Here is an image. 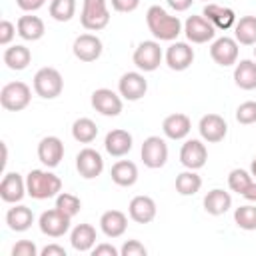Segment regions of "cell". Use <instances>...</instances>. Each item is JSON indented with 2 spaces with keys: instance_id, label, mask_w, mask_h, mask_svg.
<instances>
[{
  "instance_id": "cell-8",
  "label": "cell",
  "mask_w": 256,
  "mask_h": 256,
  "mask_svg": "<svg viewBox=\"0 0 256 256\" xmlns=\"http://www.w3.org/2000/svg\"><path fill=\"white\" fill-rule=\"evenodd\" d=\"M70 222L72 218L66 216L62 210L58 208H52V210H46L40 214L38 218V226H40V232L44 236H50V238H62L68 230H70Z\"/></svg>"
},
{
  "instance_id": "cell-4",
  "label": "cell",
  "mask_w": 256,
  "mask_h": 256,
  "mask_svg": "<svg viewBox=\"0 0 256 256\" xmlns=\"http://www.w3.org/2000/svg\"><path fill=\"white\" fill-rule=\"evenodd\" d=\"M80 22L90 32H100L110 24V10L106 0H84Z\"/></svg>"
},
{
  "instance_id": "cell-40",
  "label": "cell",
  "mask_w": 256,
  "mask_h": 256,
  "mask_svg": "<svg viewBox=\"0 0 256 256\" xmlns=\"http://www.w3.org/2000/svg\"><path fill=\"white\" fill-rule=\"evenodd\" d=\"M146 254H148L146 246L142 242H138V240H128L120 248V256H146Z\"/></svg>"
},
{
  "instance_id": "cell-24",
  "label": "cell",
  "mask_w": 256,
  "mask_h": 256,
  "mask_svg": "<svg viewBox=\"0 0 256 256\" xmlns=\"http://www.w3.org/2000/svg\"><path fill=\"white\" fill-rule=\"evenodd\" d=\"M100 228H102L104 236L120 238V236H124V232L128 228V216L120 210H108L100 216Z\"/></svg>"
},
{
  "instance_id": "cell-28",
  "label": "cell",
  "mask_w": 256,
  "mask_h": 256,
  "mask_svg": "<svg viewBox=\"0 0 256 256\" xmlns=\"http://www.w3.org/2000/svg\"><path fill=\"white\" fill-rule=\"evenodd\" d=\"M230 208H232V196L222 188H214L204 196V210L212 216H222Z\"/></svg>"
},
{
  "instance_id": "cell-9",
  "label": "cell",
  "mask_w": 256,
  "mask_h": 256,
  "mask_svg": "<svg viewBox=\"0 0 256 256\" xmlns=\"http://www.w3.org/2000/svg\"><path fill=\"white\" fill-rule=\"evenodd\" d=\"M118 92L128 102H138L148 92V80L140 72H126L118 80Z\"/></svg>"
},
{
  "instance_id": "cell-35",
  "label": "cell",
  "mask_w": 256,
  "mask_h": 256,
  "mask_svg": "<svg viewBox=\"0 0 256 256\" xmlns=\"http://www.w3.org/2000/svg\"><path fill=\"white\" fill-rule=\"evenodd\" d=\"M76 14V0H52L50 16L56 22H70Z\"/></svg>"
},
{
  "instance_id": "cell-1",
  "label": "cell",
  "mask_w": 256,
  "mask_h": 256,
  "mask_svg": "<svg viewBox=\"0 0 256 256\" xmlns=\"http://www.w3.org/2000/svg\"><path fill=\"white\" fill-rule=\"evenodd\" d=\"M146 24L150 34L160 42H174L182 32L184 24L178 16L168 14L162 6H150L146 12Z\"/></svg>"
},
{
  "instance_id": "cell-41",
  "label": "cell",
  "mask_w": 256,
  "mask_h": 256,
  "mask_svg": "<svg viewBox=\"0 0 256 256\" xmlns=\"http://www.w3.org/2000/svg\"><path fill=\"white\" fill-rule=\"evenodd\" d=\"M16 34H18V28L10 20H2L0 22V46H8L14 40Z\"/></svg>"
},
{
  "instance_id": "cell-47",
  "label": "cell",
  "mask_w": 256,
  "mask_h": 256,
  "mask_svg": "<svg viewBox=\"0 0 256 256\" xmlns=\"http://www.w3.org/2000/svg\"><path fill=\"white\" fill-rule=\"evenodd\" d=\"M40 254L42 256H66V250L62 246H58V244H48L46 248H42Z\"/></svg>"
},
{
  "instance_id": "cell-14",
  "label": "cell",
  "mask_w": 256,
  "mask_h": 256,
  "mask_svg": "<svg viewBox=\"0 0 256 256\" xmlns=\"http://www.w3.org/2000/svg\"><path fill=\"white\" fill-rule=\"evenodd\" d=\"M206 160H208V148L202 140H186L182 144V150H180V162L184 168L188 170H200L206 166Z\"/></svg>"
},
{
  "instance_id": "cell-45",
  "label": "cell",
  "mask_w": 256,
  "mask_h": 256,
  "mask_svg": "<svg viewBox=\"0 0 256 256\" xmlns=\"http://www.w3.org/2000/svg\"><path fill=\"white\" fill-rule=\"evenodd\" d=\"M16 4L24 12H36L46 4V0H16Z\"/></svg>"
},
{
  "instance_id": "cell-12",
  "label": "cell",
  "mask_w": 256,
  "mask_h": 256,
  "mask_svg": "<svg viewBox=\"0 0 256 256\" xmlns=\"http://www.w3.org/2000/svg\"><path fill=\"white\" fill-rule=\"evenodd\" d=\"M76 170L82 178L94 180L104 172V158L94 148H84L76 156Z\"/></svg>"
},
{
  "instance_id": "cell-15",
  "label": "cell",
  "mask_w": 256,
  "mask_h": 256,
  "mask_svg": "<svg viewBox=\"0 0 256 256\" xmlns=\"http://www.w3.org/2000/svg\"><path fill=\"white\" fill-rule=\"evenodd\" d=\"M166 64L174 72H184L194 62V48L188 42H172L166 50Z\"/></svg>"
},
{
  "instance_id": "cell-30",
  "label": "cell",
  "mask_w": 256,
  "mask_h": 256,
  "mask_svg": "<svg viewBox=\"0 0 256 256\" xmlns=\"http://www.w3.org/2000/svg\"><path fill=\"white\" fill-rule=\"evenodd\" d=\"M70 244L76 252H90L96 244V228L92 224H78L70 234Z\"/></svg>"
},
{
  "instance_id": "cell-46",
  "label": "cell",
  "mask_w": 256,
  "mask_h": 256,
  "mask_svg": "<svg viewBox=\"0 0 256 256\" xmlns=\"http://www.w3.org/2000/svg\"><path fill=\"white\" fill-rule=\"evenodd\" d=\"M168 2V6L172 8V10H176V12H186L192 4H194V0H166Z\"/></svg>"
},
{
  "instance_id": "cell-18",
  "label": "cell",
  "mask_w": 256,
  "mask_h": 256,
  "mask_svg": "<svg viewBox=\"0 0 256 256\" xmlns=\"http://www.w3.org/2000/svg\"><path fill=\"white\" fill-rule=\"evenodd\" d=\"M102 40L94 34H80L72 46V52L80 62H96L102 56Z\"/></svg>"
},
{
  "instance_id": "cell-17",
  "label": "cell",
  "mask_w": 256,
  "mask_h": 256,
  "mask_svg": "<svg viewBox=\"0 0 256 256\" xmlns=\"http://www.w3.org/2000/svg\"><path fill=\"white\" fill-rule=\"evenodd\" d=\"M26 194V180L18 172H6L0 182V198L6 204H20Z\"/></svg>"
},
{
  "instance_id": "cell-38",
  "label": "cell",
  "mask_w": 256,
  "mask_h": 256,
  "mask_svg": "<svg viewBox=\"0 0 256 256\" xmlns=\"http://www.w3.org/2000/svg\"><path fill=\"white\" fill-rule=\"evenodd\" d=\"M56 208H58V210H62L66 216L74 218V216L80 212L82 202H80V198H78V196H74V194L60 192V194L56 196Z\"/></svg>"
},
{
  "instance_id": "cell-11",
  "label": "cell",
  "mask_w": 256,
  "mask_h": 256,
  "mask_svg": "<svg viewBox=\"0 0 256 256\" xmlns=\"http://www.w3.org/2000/svg\"><path fill=\"white\" fill-rule=\"evenodd\" d=\"M184 34L192 44H206L214 40L216 28L204 16H188V20L184 22Z\"/></svg>"
},
{
  "instance_id": "cell-31",
  "label": "cell",
  "mask_w": 256,
  "mask_h": 256,
  "mask_svg": "<svg viewBox=\"0 0 256 256\" xmlns=\"http://www.w3.org/2000/svg\"><path fill=\"white\" fill-rule=\"evenodd\" d=\"M234 82L240 90H256V62L240 60L234 66Z\"/></svg>"
},
{
  "instance_id": "cell-13",
  "label": "cell",
  "mask_w": 256,
  "mask_h": 256,
  "mask_svg": "<svg viewBox=\"0 0 256 256\" xmlns=\"http://www.w3.org/2000/svg\"><path fill=\"white\" fill-rule=\"evenodd\" d=\"M210 56L222 68L236 66V62H238V42H236V38L222 36V38L214 40L212 46H210Z\"/></svg>"
},
{
  "instance_id": "cell-16",
  "label": "cell",
  "mask_w": 256,
  "mask_h": 256,
  "mask_svg": "<svg viewBox=\"0 0 256 256\" xmlns=\"http://www.w3.org/2000/svg\"><path fill=\"white\" fill-rule=\"evenodd\" d=\"M198 130H200V136H202L204 142L218 144V142H222L226 138L228 124H226V120L220 114H206V116L200 118Z\"/></svg>"
},
{
  "instance_id": "cell-19",
  "label": "cell",
  "mask_w": 256,
  "mask_h": 256,
  "mask_svg": "<svg viewBox=\"0 0 256 256\" xmlns=\"http://www.w3.org/2000/svg\"><path fill=\"white\" fill-rule=\"evenodd\" d=\"M64 158V142L58 136H46L38 144V160L46 168H56Z\"/></svg>"
},
{
  "instance_id": "cell-23",
  "label": "cell",
  "mask_w": 256,
  "mask_h": 256,
  "mask_svg": "<svg viewBox=\"0 0 256 256\" xmlns=\"http://www.w3.org/2000/svg\"><path fill=\"white\" fill-rule=\"evenodd\" d=\"M190 130H192L190 118L186 114H180V112L166 116L162 122V132L170 140H184L190 134Z\"/></svg>"
},
{
  "instance_id": "cell-27",
  "label": "cell",
  "mask_w": 256,
  "mask_h": 256,
  "mask_svg": "<svg viewBox=\"0 0 256 256\" xmlns=\"http://www.w3.org/2000/svg\"><path fill=\"white\" fill-rule=\"evenodd\" d=\"M6 224L12 232H26L34 224V212L24 204H14L6 212Z\"/></svg>"
},
{
  "instance_id": "cell-39",
  "label": "cell",
  "mask_w": 256,
  "mask_h": 256,
  "mask_svg": "<svg viewBox=\"0 0 256 256\" xmlns=\"http://www.w3.org/2000/svg\"><path fill=\"white\" fill-rule=\"evenodd\" d=\"M236 120L244 126H250V124H256V102L254 100H248V102H242L238 108H236Z\"/></svg>"
},
{
  "instance_id": "cell-7",
  "label": "cell",
  "mask_w": 256,
  "mask_h": 256,
  "mask_svg": "<svg viewBox=\"0 0 256 256\" xmlns=\"http://www.w3.org/2000/svg\"><path fill=\"white\" fill-rule=\"evenodd\" d=\"M140 156H142V162H144L146 168L158 170V168L166 166V162H168V144H166V140L160 138V136H148L142 144Z\"/></svg>"
},
{
  "instance_id": "cell-20",
  "label": "cell",
  "mask_w": 256,
  "mask_h": 256,
  "mask_svg": "<svg viewBox=\"0 0 256 256\" xmlns=\"http://www.w3.org/2000/svg\"><path fill=\"white\" fill-rule=\"evenodd\" d=\"M132 144H134V138L128 130H122V128H116V130H110L104 138V148L110 156L114 158H122L126 156L130 150H132Z\"/></svg>"
},
{
  "instance_id": "cell-49",
  "label": "cell",
  "mask_w": 256,
  "mask_h": 256,
  "mask_svg": "<svg viewBox=\"0 0 256 256\" xmlns=\"http://www.w3.org/2000/svg\"><path fill=\"white\" fill-rule=\"evenodd\" d=\"M250 174H252V178L256 180V156H254V160H252V164H250Z\"/></svg>"
},
{
  "instance_id": "cell-29",
  "label": "cell",
  "mask_w": 256,
  "mask_h": 256,
  "mask_svg": "<svg viewBox=\"0 0 256 256\" xmlns=\"http://www.w3.org/2000/svg\"><path fill=\"white\" fill-rule=\"evenodd\" d=\"M30 62H32V52H30V48H26L22 44H14L4 50V64L14 72L26 70L30 66Z\"/></svg>"
},
{
  "instance_id": "cell-50",
  "label": "cell",
  "mask_w": 256,
  "mask_h": 256,
  "mask_svg": "<svg viewBox=\"0 0 256 256\" xmlns=\"http://www.w3.org/2000/svg\"><path fill=\"white\" fill-rule=\"evenodd\" d=\"M254 46H256V44H254ZM254 58H256V48H254Z\"/></svg>"
},
{
  "instance_id": "cell-3",
  "label": "cell",
  "mask_w": 256,
  "mask_h": 256,
  "mask_svg": "<svg viewBox=\"0 0 256 256\" xmlns=\"http://www.w3.org/2000/svg\"><path fill=\"white\" fill-rule=\"evenodd\" d=\"M32 100V90L26 82H8L0 90V104L8 112H22L30 106Z\"/></svg>"
},
{
  "instance_id": "cell-32",
  "label": "cell",
  "mask_w": 256,
  "mask_h": 256,
  "mask_svg": "<svg viewBox=\"0 0 256 256\" xmlns=\"http://www.w3.org/2000/svg\"><path fill=\"white\" fill-rule=\"evenodd\" d=\"M234 38L238 44L254 46L256 44V16H242L234 24Z\"/></svg>"
},
{
  "instance_id": "cell-5",
  "label": "cell",
  "mask_w": 256,
  "mask_h": 256,
  "mask_svg": "<svg viewBox=\"0 0 256 256\" xmlns=\"http://www.w3.org/2000/svg\"><path fill=\"white\" fill-rule=\"evenodd\" d=\"M64 90V78L56 68H40L34 76V92L44 100H54Z\"/></svg>"
},
{
  "instance_id": "cell-21",
  "label": "cell",
  "mask_w": 256,
  "mask_h": 256,
  "mask_svg": "<svg viewBox=\"0 0 256 256\" xmlns=\"http://www.w3.org/2000/svg\"><path fill=\"white\" fill-rule=\"evenodd\" d=\"M202 16L206 20H210L214 24V28H218V30H230L236 24V12L228 6H220L214 2H208L204 6Z\"/></svg>"
},
{
  "instance_id": "cell-44",
  "label": "cell",
  "mask_w": 256,
  "mask_h": 256,
  "mask_svg": "<svg viewBox=\"0 0 256 256\" xmlns=\"http://www.w3.org/2000/svg\"><path fill=\"white\" fill-rule=\"evenodd\" d=\"M92 254H94V256H118L120 250H118L116 246H112V244L102 242V244H96V246L92 248Z\"/></svg>"
},
{
  "instance_id": "cell-2",
  "label": "cell",
  "mask_w": 256,
  "mask_h": 256,
  "mask_svg": "<svg viewBox=\"0 0 256 256\" xmlns=\"http://www.w3.org/2000/svg\"><path fill=\"white\" fill-rule=\"evenodd\" d=\"M26 190L34 200L56 198L62 192V180L48 170H30V174L26 176Z\"/></svg>"
},
{
  "instance_id": "cell-43",
  "label": "cell",
  "mask_w": 256,
  "mask_h": 256,
  "mask_svg": "<svg viewBox=\"0 0 256 256\" xmlns=\"http://www.w3.org/2000/svg\"><path fill=\"white\" fill-rule=\"evenodd\" d=\"M110 2H112V8L122 14H130L140 6V0H110Z\"/></svg>"
},
{
  "instance_id": "cell-34",
  "label": "cell",
  "mask_w": 256,
  "mask_h": 256,
  "mask_svg": "<svg viewBox=\"0 0 256 256\" xmlns=\"http://www.w3.org/2000/svg\"><path fill=\"white\" fill-rule=\"evenodd\" d=\"M202 188V178L196 174V170H186L176 176V192L180 196H194Z\"/></svg>"
},
{
  "instance_id": "cell-42",
  "label": "cell",
  "mask_w": 256,
  "mask_h": 256,
  "mask_svg": "<svg viewBox=\"0 0 256 256\" xmlns=\"http://www.w3.org/2000/svg\"><path fill=\"white\" fill-rule=\"evenodd\" d=\"M12 256H38V248L32 240H20L14 244Z\"/></svg>"
},
{
  "instance_id": "cell-6",
  "label": "cell",
  "mask_w": 256,
  "mask_h": 256,
  "mask_svg": "<svg viewBox=\"0 0 256 256\" xmlns=\"http://www.w3.org/2000/svg\"><path fill=\"white\" fill-rule=\"evenodd\" d=\"M162 58H164V54H162V48H160L158 40H144V42H140L138 48L134 50V56H132L134 66L138 70H142V72L158 70L160 64H162Z\"/></svg>"
},
{
  "instance_id": "cell-51",
  "label": "cell",
  "mask_w": 256,
  "mask_h": 256,
  "mask_svg": "<svg viewBox=\"0 0 256 256\" xmlns=\"http://www.w3.org/2000/svg\"><path fill=\"white\" fill-rule=\"evenodd\" d=\"M204 2H210V0H204Z\"/></svg>"
},
{
  "instance_id": "cell-10",
  "label": "cell",
  "mask_w": 256,
  "mask_h": 256,
  "mask_svg": "<svg viewBox=\"0 0 256 256\" xmlns=\"http://www.w3.org/2000/svg\"><path fill=\"white\" fill-rule=\"evenodd\" d=\"M92 108L96 112H100L102 116H108V118L120 116V112L124 108L122 96L110 88H98L92 92Z\"/></svg>"
},
{
  "instance_id": "cell-22",
  "label": "cell",
  "mask_w": 256,
  "mask_h": 256,
  "mask_svg": "<svg viewBox=\"0 0 256 256\" xmlns=\"http://www.w3.org/2000/svg\"><path fill=\"white\" fill-rule=\"evenodd\" d=\"M156 202L150 196H134L128 206V214L138 224H150L156 218Z\"/></svg>"
},
{
  "instance_id": "cell-36",
  "label": "cell",
  "mask_w": 256,
  "mask_h": 256,
  "mask_svg": "<svg viewBox=\"0 0 256 256\" xmlns=\"http://www.w3.org/2000/svg\"><path fill=\"white\" fill-rule=\"evenodd\" d=\"M234 222H236V226L242 228V230H248V232L256 230V206L246 204V206L236 208V212H234Z\"/></svg>"
},
{
  "instance_id": "cell-33",
  "label": "cell",
  "mask_w": 256,
  "mask_h": 256,
  "mask_svg": "<svg viewBox=\"0 0 256 256\" xmlns=\"http://www.w3.org/2000/svg\"><path fill=\"white\" fill-rule=\"evenodd\" d=\"M98 136V126L90 118H78L72 124V138L80 144H92Z\"/></svg>"
},
{
  "instance_id": "cell-26",
  "label": "cell",
  "mask_w": 256,
  "mask_h": 256,
  "mask_svg": "<svg viewBox=\"0 0 256 256\" xmlns=\"http://www.w3.org/2000/svg\"><path fill=\"white\" fill-rule=\"evenodd\" d=\"M112 182L122 188H130L138 182V166L130 160H118L110 170Z\"/></svg>"
},
{
  "instance_id": "cell-25",
  "label": "cell",
  "mask_w": 256,
  "mask_h": 256,
  "mask_svg": "<svg viewBox=\"0 0 256 256\" xmlns=\"http://www.w3.org/2000/svg\"><path fill=\"white\" fill-rule=\"evenodd\" d=\"M16 28H18V36L22 40H28V42H36L44 36L46 32V26L42 22V18L38 16H32V14H26V16H20L18 22H16Z\"/></svg>"
},
{
  "instance_id": "cell-48",
  "label": "cell",
  "mask_w": 256,
  "mask_h": 256,
  "mask_svg": "<svg viewBox=\"0 0 256 256\" xmlns=\"http://www.w3.org/2000/svg\"><path fill=\"white\" fill-rule=\"evenodd\" d=\"M246 200H250V202H256V180H252V184L244 190V194H242Z\"/></svg>"
},
{
  "instance_id": "cell-37",
  "label": "cell",
  "mask_w": 256,
  "mask_h": 256,
  "mask_svg": "<svg viewBox=\"0 0 256 256\" xmlns=\"http://www.w3.org/2000/svg\"><path fill=\"white\" fill-rule=\"evenodd\" d=\"M252 174L248 172V170H242V168H234L230 174H228V186H230V190L232 192H236V194H244V190L252 184Z\"/></svg>"
}]
</instances>
